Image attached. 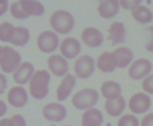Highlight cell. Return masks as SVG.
Instances as JSON below:
<instances>
[{"label":"cell","mask_w":153,"mask_h":126,"mask_svg":"<svg viewBox=\"0 0 153 126\" xmlns=\"http://www.w3.org/2000/svg\"><path fill=\"white\" fill-rule=\"evenodd\" d=\"M50 72L48 70H37L30 78V86H29V93L33 99L42 101L48 96V86H50Z\"/></svg>","instance_id":"obj_1"},{"label":"cell","mask_w":153,"mask_h":126,"mask_svg":"<svg viewBox=\"0 0 153 126\" xmlns=\"http://www.w3.org/2000/svg\"><path fill=\"white\" fill-rule=\"evenodd\" d=\"M50 24H51L53 32L54 34L64 35V34H69L72 29H74L75 19H74V16H72V13L65 11V10H57V11H54L51 14Z\"/></svg>","instance_id":"obj_2"},{"label":"cell","mask_w":153,"mask_h":126,"mask_svg":"<svg viewBox=\"0 0 153 126\" xmlns=\"http://www.w3.org/2000/svg\"><path fill=\"white\" fill-rule=\"evenodd\" d=\"M99 101V93L96 89H91V88H86V89H81L78 91L74 98H72V105L76 109V110H88V109H93Z\"/></svg>","instance_id":"obj_3"},{"label":"cell","mask_w":153,"mask_h":126,"mask_svg":"<svg viewBox=\"0 0 153 126\" xmlns=\"http://www.w3.org/2000/svg\"><path fill=\"white\" fill-rule=\"evenodd\" d=\"M21 66V54L11 46H3V53L0 56V69L3 74H14Z\"/></svg>","instance_id":"obj_4"},{"label":"cell","mask_w":153,"mask_h":126,"mask_svg":"<svg viewBox=\"0 0 153 126\" xmlns=\"http://www.w3.org/2000/svg\"><path fill=\"white\" fill-rule=\"evenodd\" d=\"M37 46L42 53L51 54L53 51H56L59 48V37H57V34L51 31H43L37 38Z\"/></svg>","instance_id":"obj_5"},{"label":"cell","mask_w":153,"mask_h":126,"mask_svg":"<svg viewBox=\"0 0 153 126\" xmlns=\"http://www.w3.org/2000/svg\"><path fill=\"white\" fill-rule=\"evenodd\" d=\"M94 69H96V61L93 57L88 54L80 56L75 62V77L76 78H81V80H86L93 75Z\"/></svg>","instance_id":"obj_6"},{"label":"cell","mask_w":153,"mask_h":126,"mask_svg":"<svg viewBox=\"0 0 153 126\" xmlns=\"http://www.w3.org/2000/svg\"><path fill=\"white\" fill-rule=\"evenodd\" d=\"M42 113H43V118L48 120V122H51V123L62 122V120L67 117V110H65V107L61 102L46 104L45 107H43Z\"/></svg>","instance_id":"obj_7"},{"label":"cell","mask_w":153,"mask_h":126,"mask_svg":"<svg viewBox=\"0 0 153 126\" xmlns=\"http://www.w3.org/2000/svg\"><path fill=\"white\" fill-rule=\"evenodd\" d=\"M150 72H152V62L148 59L140 57V59L131 62L128 74H129V78H132V80H142L147 75H150Z\"/></svg>","instance_id":"obj_8"},{"label":"cell","mask_w":153,"mask_h":126,"mask_svg":"<svg viewBox=\"0 0 153 126\" xmlns=\"http://www.w3.org/2000/svg\"><path fill=\"white\" fill-rule=\"evenodd\" d=\"M48 69L51 70L53 75L56 77H65L69 74V62L64 56L61 54H51L48 57Z\"/></svg>","instance_id":"obj_9"},{"label":"cell","mask_w":153,"mask_h":126,"mask_svg":"<svg viewBox=\"0 0 153 126\" xmlns=\"http://www.w3.org/2000/svg\"><path fill=\"white\" fill-rule=\"evenodd\" d=\"M59 50H61V56H64L65 59H75L81 51V45L76 38L67 37L59 43Z\"/></svg>","instance_id":"obj_10"},{"label":"cell","mask_w":153,"mask_h":126,"mask_svg":"<svg viewBox=\"0 0 153 126\" xmlns=\"http://www.w3.org/2000/svg\"><path fill=\"white\" fill-rule=\"evenodd\" d=\"M150 105H152L150 96L145 93H137L129 99V109H131L132 113H145L150 110Z\"/></svg>","instance_id":"obj_11"},{"label":"cell","mask_w":153,"mask_h":126,"mask_svg":"<svg viewBox=\"0 0 153 126\" xmlns=\"http://www.w3.org/2000/svg\"><path fill=\"white\" fill-rule=\"evenodd\" d=\"M81 42L89 48H99L104 43V35L99 29L96 27H86L81 32Z\"/></svg>","instance_id":"obj_12"},{"label":"cell","mask_w":153,"mask_h":126,"mask_svg":"<svg viewBox=\"0 0 153 126\" xmlns=\"http://www.w3.org/2000/svg\"><path fill=\"white\" fill-rule=\"evenodd\" d=\"M29 101V94L22 86H14L8 91V102L16 109H21L27 104Z\"/></svg>","instance_id":"obj_13"},{"label":"cell","mask_w":153,"mask_h":126,"mask_svg":"<svg viewBox=\"0 0 153 126\" xmlns=\"http://www.w3.org/2000/svg\"><path fill=\"white\" fill-rule=\"evenodd\" d=\"M75 80L76 77L75 75H70L67 74L65 77H62L59 86H57V91H56V96H57V101H65L67 98L70 96L72 89L75 88Z\"/></svg>","instance_id":"obj_14"},{"label":"cell","mask_w":153,"mask_h":126,"mask_svg":"<svg viewBox=\"0 0 153 126\" xmlns=\"http://www.w3.org/2000/svg\"><path fill=\"white\" fill-rule=\"evenodd\" d=\"M33 74H35V70H33V66L30 62H21V66L14 72L13 78L18 83V86H21V85H26L27 81H30Z\"/></svg>","instance_id":"obj_15"},{"label":"cell","mask_w":153,"mask_h":126,"mask_svg":"<svg viewBox=\"0 0 153 126\" xmlns=\"http://www.w3.org/2000/svg\"><path fill=\"white\" fill-rule=\"evenodd\" d=\"M97 11L100 14V18L104 19L115 18L120 11V2L118 0H102L97 7Z\"/></svg>","instance_id":"obj_16"},{"label":"cell","mask_w":153,"mask_h":126,"mask_svg":"<svg viewBox=\"0 0 153 126\" xmlns=\"http://www.w3.org/2000/svg\"><path fill=\"white\" fill-rule=\"evenodd\" d=\"M102 123H104L102 112L94 107L85 110L83 117H81V126H102Z\"/></svg>","instance_id":"obj_17"},{"label":"cell","mask_w":153,"mask_h":126,"mask_svg":"<svg viewBox=\"0 0 153 126\" xmlns=\"http://www.w3.org/2000/svg\"><path fill=\"white\" fill-rule=\"evenodd\" d=\"M96 66L100 72H105V74H110L117 69V61H115L113 53H102L97 61H96Z\"/></svg>","instance_id":"obj_18"},{"label":"cell","mask_w":153,"mask_h":126,"mask_svg":"<svg viewBox=\"0 0 153 126\" xmlns=\"http://www.w3.org/2000/svg\"><path fill=\"white\" fill-rule=\"evenodd\" d=\"M113 56H115V61H117V67H121V69H126L128 66H131V62L134 59V54H132V50L129 48H117L113 51Z\"/></svg>","instance_id":"obj_19"},{"label":"cell","mask_w":153,"mask_h":126,"mask_svg":"<svg viewBox=\"0 0 153 126\" xmlns=\"http://www.w3.org/2000/svg\"><path fill=\"white\" fill-rule=\"evenodd\" d=\"M108 37H110V42L113 45H120V43L124 42L126 38V29H124V24L123 22H113L108 29Z\"/></svg>","instance_id":"obj_20"},{"label":"cell","mask_w":153,"mask_h":126,"mask_svg":"<svg viewBox=\"0 0 153 126\" xmlns=\"http://www.w3.org/2000/svg\"><path fill=\"white\" fill-rule=\"evenodd\" d=\"M131 14H132V18L136 19L139 24H150L153 21V13L145 7V5H142V3L137 5L136 8H132Z\"/></svg>","instance_id":"obj_21"},{"label":"cell","mask_w":153,"mask_h":126,"mask_svg":"<svg viewBox=\"0 0 153 126\" xmlns=\"http://www.w3.org/2000/svg\"><path fill=\"white\" fill-rule=\"evenodd\" d=\"M100 93L105 99H117L121 96V85L117 81H104L100 86Z\"/></svg>","instance_id":"obj_22"},{"label":"cell","mask_w":153,"mask_h":126,"mask_svg":"<svg viewBox=\"0 0 153 126\" xmlns=\"http://www.w3.org/2000/svg\"><path fill=\"white\" fill-rule=\"evenodd\" d=\"M124 107H126V101H124L121 96L117 99H108L105 102V112H107L110 117H120L123 113Z\"/></svg>","instance_id":"obj_23"},{"label":"cell","mask_w":153,"mask_h":126,"mask_svg":"<svg viewBox=\"0 0 153 126\" xmlns=\"http://www.w3.org/2000/svg\"><path fill=\"white\" fill-rule=\"evenodd\" d=\"M21 3L29 16H42L45 13V7H43L42 2H37V0H21Z\"/></svg>","instance_id":"obj_24"},{"label":"cell","mask_w":153,"mask_h":126,"mask_svg":"<svg viewBox=\"0 0 153 126\" xmlns=\"http://www.w3.org/2000/svg\"><path fill=\"white\" fill-rule=\"evenodd\" d=\"M29 38H30V34H29L26 27H14L10 43H13L14 46H24L26 43H29Z\"/></svg>","instance_id":"obj_25"},{"label":"cell","mask_w":153,"mask_h":126,"mask_svg":"<svg viewBox=\"0 0 153 126\" xmlns=\"http://www.w3.org/2000/svg\"><path fill=\"white\" fill-rule=\"evenodd\" d=\"M10 13H11L13 18L21 19V21H22V19H27V18H29V14L26 13V10H24L21 0H18V2H13V3H11V7H10Z\"/></svg>","instance_id":"obj_26"},{"label":"cell","mask_w":153,"mask_h":126,"mask_svg":"<svg viewBox=\"0 0 153 126\" xmlns=\"http://www.w3.org/2000/svg\"><path fill=\"white\" fill-rule=\"evenodd\" d=\"M13 32H14L13 24H10V22L0 24V42H10L13 37Z\"/></svg>","instance_id":"obj_27"},{"label":"cell","mask_w":153,"mask_h":126,"mask_svg":"<svg viewBox=\"0 0 153 126\" xmlns=\"http://www.w3.org/2000/svg\"><path fill=\"white\" fill-rule=\"evenodd\" d=\"M118 126H140V125H139V120L136 118V115L128 113L118 120Z\"/></svg>","instance_id":"obj_28"},{"label":"cell","mask_w":153,"mask_h":126,"mask_svg":"<svg viewBox=\"0 0 153 126\" xmlns=\"http://www.w3.org/2000/svg\"><path fill=\"white\" fill-rule=\"evenodd\" d=\"M145 48L147 51L153 53V26H148L145 29Z\"/></svg>","instance_id":"obj_29"},{"label":"cell","mask_w":153,"mask_h":126,"mask_svg":"<svg viewBox=\"0 0 153 126\" xmlns=\"http://www.w3.org/2000/svg\"><path fill=\"white\" fill-rule=\"evenodd\" d=\"M142 88L145 94H153V75H147L142 81Z\"/></svg>","instance_id":"obj_30"},{"label":"cell","mask_w":153,"mask_h":126,"mask_svg":"<svg viewBox=\"0 0 153 126\" xmlns=\"http://www.w3.org/2000/svg\"><path fill=\"white\" fill-rule=\"evenodd\" d=\"M137 5H140L139 0H123V2H120V8H124V10H129V11H131V10L136 8Z\"/></svg>","instance_id":"obj_31"},{"label":"cell","mask_w":153,"mask_h":126,"mask_svg":"<svg viewBox=\"0 0 153 126\" xmlns=\"http://www.w3.org/2000/svg\"><path fill=\"white\" fill-rule=\"evenodd\" d=\"M10 126H26V120L22 118V115H13L11 118H8Z\"/></svg>","instance_id":"obj_32"},{"label":"cell","mask_w":153,"mask_h":126,"mask_svg":"<svg viewBox=\"0 0 153 126\" xmlns=\"http://www.w3.org/2000/svg\"><path fill=\"white\" fill-rule=\"evenodd\" d=\"M140 126H153V113H147L145 117L142 118Z\"/></svg>","instance_id":"obj_33"},{"label":"cell","mask_w":153,"mask_h":126,"mask_svg":"<svg viewBox=\"0 0 153 126\" xmlns=\"http://www.w3.org/2000/svg\"><path fill=\"white\" fill-rule=\"evenodd\" d=\"M8 7H10V3L7 0H0V16H3V14L8 11Z\"/></svg>","instance_id":"obj_34"},{"label":"cell","mask_w":153,"mask_h":126,"mask_svg":"<svg viewBox=\"0 0 153 126\" xmlns=\"http://www.w3.org/2000/svg\"><path fill=\"white\" fill-rule=\"evenodd\" d=\"M5 89H7V77L3 74H0V94H2Z\"/></svg>","instance_id":"obj_35"},{"label":"cell","mask_w":153,"mask_h":126,"mask_svg":"<svg viewBox=\"0 0 153 126\" xmlns=\"http://www.w3.org/2000/svg\"><path fill=\"white\" fill-rule=\"evenodd\" d=\"M5 113H7V104H5L3 101H0V118H2Z\"/></svg>","instance_id":"obj_36"},{"label":"cell","mask_w":153,"mask_h":126,"mask_svg":"<svg viewBox=\"0 0 153 126\" xmlns=\"http://www.w3.org/2000/svg\"><path fill=\"white\" fill-rule=\"evenodd\" d=\"M0 126H10V122L7 118H3V120H0Z\"/></svg>","instance_id":"obj_37"},{"label":"cell","mask_w":153,"mask_h":126,"mask_svg":"<svg viewBox=\"0 0 153 126\" xmlns=\"http://www.w3.org/2000/svg\"><path fill=\"white\" fill-rule=\"evenodd\" d=\"M2 53H3V46H0V56H2Z\"/></svg>","instance_id":"obj_38"}]
</instances>
